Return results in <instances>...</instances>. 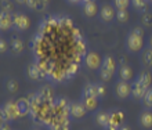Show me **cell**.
<instances>
[{"label": "cell", "mask_w": 152, "mask_h": 130, "mask_svg": "<svg viewBox=\"0 0 152 130\" xmlns=\"http://www.w3.org/2000/svg\"><path fill=\"white\" fill-rule=\"evenodd\" d=\"M119 130H132V129H130L129 126H123V125H122V126L119 127Z\"/></svg>", "instance_id": "f35d334b"}, {"label": "cell", "mask_w": 152, "mask_h": 130, "mask_svg": "<svg viewBox=\"0 0 152 130\" xmlns=\"http://www.w3.org/2000/svg\"><path fill=\"white\" fill-rule=\"evenodd\" d=\"M130 0H113V7L116 10H127Z\"/></svg>", "instance_id": "f1b7e54d"}, {"label": "cell", "mask_w": 152, "mask_h": 130, "mask_svg": "<svg viewBox=\"0 0 152 130\" xmlns=\"http://www.w3.org/2000/svg\"><path fill=\"white\" fill-rule=\"evenodd\" d=\"M132 35H136V36H140V37H144V29L140 28V26H134V28L130 31Z\"/></svg>", "instance_id": "d6a6232c"}, {"label": "cell", "mask_w": 152, "mask_h": 130, "mask_svg": "<svg viewBox=\"0 0 152 130\" xmlns=\"http://www.w3.org/2000/svg\"><path fill=\"white\" fill-rule=\"evenodd\" d=\"M51 130H69V122L64 123V125H60V126L54 127V129H51Z\"/></svg>", "instance_id": "e575fe53"}, {"label": "cell", "mask_w": 152, "mask_h": 130, "mask_svg": "<svg viewBox=\"0 0 152 130\" xmlns=\"http://www.w3.org/2000/svg\"><path fill=\"white\" fill-rule=\"evenodd\" d=\"M137 80H140L141 83H142L144 86H147V87H151L152 76H151V73H149L148 71H142V72H140V75L137 76Z\"/></svg>", "instance_id": "cb8c5ba5"}, {"label": "cell", "mask_w": 152, "mask_h": 130, "mask_svg": "<svg viewBox=\"0 0 152 130\" xmlns=\"http://www.w3.org/2000/svg\"><path fill=\"white\" fill-rule=\"evenodd\" d=\"M15 3H18V4H21V6H24V4H26V0H14Z\"/></svg>", "instance_id": "74e56055"}, {"label": "cell", "mask_w": 152, "mask_h": 130, "mask_svg": "<svg viewBox=\"0 0 152 130\" xmlns=\"http://www.w3.org/2000/svg\"><path fill=\"white\" fill-rule=\"evenodd\" d=\"M142 104H144L147 108H152V87H149L148 90H147V93H145V96L142 97Z\"/></svg>", "instance_id": "83f0119b"}, {"label": "cell", "mask_w": 152, "mask_h": 130, "mask_svg": "<svg viewBox=\"0 0 152 130\" xmlns=\"http://www.w3.org/2000/svg\"><path fill=\"white\" fill-rule=\"evenodd\" d=\"M87 114V111L86 108L83 107L82 102H71L69 104V116L72 119H76V121H79V119L84 118V115Z\"/></svg>", "instance_id": "52a82bcc"}, {"label": "cell", "mask_w": 152, "mask_h": 130, "mask_svg": "<svg viewBox=\"0 0 152 130\" xmlns=\"http://www.w3.org/2000/svg\"><path fill=\"white\" fill-rule=\"evenodd\" d=\"M6 87H7V90L10 93H17L20 85H18V82H17L15 79H8V80L6 82Z\"/></svg>", "instance_id": "4316f807"}, {"label": "cell", "mask_w": 152, "mask_h": 130, "mask_svg": "<svg viewBox=\"0 0 152 130\" xmlns=\"http://www.w3.org/2000/svg\"><path fill=\"white\" fill-rule=\"evenodd\" d=\"M147 1H148V3H149V1H151V3H152V0H147Z\"/></svg>", "instance_id": "b9f144b4"}, {"label": "cell", "mask_w": 152, "mask_h": 130, "mask_svg": "<svg viewBox=\"0 0 152 130\" xmlns=\"http://www.w3.org/2000/svg\"><path fill=\"white\" fill-rule=\"evenodd\" d=\"M101 64H102V58H101L100 54L96 53V51H87V54L84 56V65H86L88 69H91V71L100 69Z\"/></svg>", "instance_id": "5b68a950"}, {"label": "cell", "mask_w": 152, "mask_h": 130, "mask_svg": "<svg viewBox=\"0 0 152 130\" xmlns=\"http://www.w3.org/2000/svg\"><path fill=\"white\" fill-rule=\"evenodd\" d=\"M138 123L144 129H152V111L144 110L138 116Z\"/></svg>", "instance_id": "2e32d148"}, {"label": "cell", "mask_w": 152, "mask_h": 130, "mask_svg": "<svg viewBox=\"0 0 152 130\" xmlns=\"http://www.w3.org/2000/svg\"><path fill=\"white\" fill-rule=\"evenodd\" d=\"M35 130H37V129H35Z\"/></svg>", "instance_id": "ee69618b"}, {"label": "cell", "mask_w": 152, "mask_h": 130, "mask_svg": "<svg viewBox=\"0 0 152 130\" xmlns=\"http://www.w3.org/2000/svg\"><path fill=\"white\" fill-rule=\"evenodd\" d=\"M115 18H116L118 22L124 24V22H127V20H129V11L127 10H116Z\"/></svg>", "instance_id": "484cf974"}, {"label": "cell", "mask_w": 152, "mask_h": 130, "mask_svg": "<svg viewBox=\"0 0 152 130\" xmlns=\"http://www.w3.org/2000/svg\"><path fill=\"white\" fill-rule=\"evenodd\" d=\"M142 47H144V37L129 33L126 37V50L130 53H138L140 50H142Z\"/></svg>", "instance_id": "277c9868"}, {"label": "cell", "mask_w": 152, "mask_h": 130, "mask_svg": "<svg viewBox=\"0 0 152 130\" xmlns=\"http://www.w3.org/2000/svg\"><path fill=\"white\" fill-rule=\"evenodd\" d=\"M130 4L133 6V8L136 11L141 12V14H145L147 12V6H148V1L147 0H130Z\"/></svg>", "instance_id": "7402d4cb"}, {"label": "cell", "mask_w": 152, "mask_h": 130, "mask_svg": "<svg viewBox=\"0 0 152 130\" xmlns=\"http://www.w3.org/2000/svg\"><path fill=\"white\" fill-rule=\"evenodd\" d=\"M149 47H151V49H152V36L149 37Z\"/></svg>", "instance_id": "60d3db41"}, {"label": "cell", "mask_w": 152, "mask_h": 130, "mask_svg": "<svg viewBox=\"0 0 152 130\" xmlns=\"http://www.w3.org/2000/svg\"><path fill=\"white\" fill-rule=\"evenodd\" d=\"M7 49H10V45L7 43V40H4L0 37V54H4L7 51Z\"/></svg>", "instance_id": "1f68e13d"}, {"label": "cell", "mask_w": 152, "mask_h": 130, "mask_svg": "<svg viewBox=\"0 0 152 130\" xmlns=\"http://www.w3.org/2000/svg\"><path fill=\"white\" fill-rule=\"evenodd\" d=\"M80 102L83 104V107L86 108L87 112H93L98 108V98L93 97V96H82Z\"/></svg>", "instance_id": "9a60e30c"}, {"label": "cell", "mask_w": 152, "mask_h": 130, "mask_svg": "<svg viewBox=\"0 0 152 130\" xmlns=\"http://www.w3.org/2000/svg\"><path fill=\"white\" fill-rule=\"evenodd\" d=\"M26 6L35 11H44L48 6V0H26Z\"/></svg>", "instance_id": "ffe728a7"}, {"label": "cell", "mask_w": 152, "mask_h": 130, "mask_svg": "<svg viewBox=\"0 0 152 130\" xmlns=\"http://www.w3.org/2000/svg\"><path fill=\"white\" fill-rule=\"evenodd\" d=\"M1 110H3V118L4 122L11 123L14 122L15 119L20 118V112H18V108H17V101H12V100H8L1 105Z\"/></svg>", "instance_id": "7a4b0ae2"}, {"label": "cell", "mask_w": 152, "mask_h": 130, "mask_svg": "<svg viewBox=\"0 0 152 130\" xmlns=\"http://www.w3.org/2000/svg\"><path fill=\"white\" fill-rule=\"evenodd\" d=\"M82 96H93V97L98 98V94H97V83H87V85L83 87Z\"/></svg>", "instance_id": "603a6c76"}, {"label": "cell", "mask_w": 152, "mask_h": 130, "mask_svg": "<svg viewBox=\"0 0 152 130\" xmlns=\"http://www.w3.org/2000/svg\"><path fill=\"white\" fill-rule=\"evenodd\" d=\"M115 15H116V11H115V7L113 6H109V4H105L102 6L100 10V18L102 22H112L115 20Z\"/></svg>", "instance_id": "9c48e42d"}, {"label": "cell", "mask_w": 152, "mask_h": 130, "mask_svg": "<svg viewBox=\"0 0 152 130\" xmlns=\"http://www.w3.org/2000/svg\"><path fill=\"white\" fill-rule=\"evenodd\" d=\"M0 10L7 11V12H12V10H14V4H12L11 0H3V1H0Z\"/></svg>", "instance_id": "f546056e"}, {"label": "cell", "mask_w": 152, "mask_h": 130, "mask_svg": "<svg viewBox=\"0 0 152 130\" xmlns=\"http://www.w3.org/2000/svg\"><path fill=\"white\" fill-rule=\"evenodd\" d=\"M108 115H109V125L108 126L119 129L124 121V114L120 110H112L108 112Z\"/></svg>", "instance_id": "ba28073f"}, {"label": "cell", "mask_w": 152, "mask_h": 130, "mask_svg": "<svg viewBox=\"0 0 152 130\" xmlns=\"http://www.w3.org/2000/svg\"><path fill=\"white\" fill-rule=\"evenodd\" d=\"M141 60H142V64H144L145 66H148V68L152 66V49L151 47H148V49H145L144 51H142Z\"/></svg>", "instance_id": "d4e9b609"}, {"label": "cell", "mask_w": 152, "mask_h": 130, "mask_svg": "<svg viewBox=\"0 0 152 130\" xmlns=\"http://www.w3.org/2000/svg\"><path fill=\"white\" fill-rule=\"evenodd\" d=\"M0 130H12V129H11V126H10L8 122H3L1 126H0Z\"/></svg>", "instance_id": "d590c367"}, {"label": "cell", "mask_w": 152, "mask_h": 130, "mask_svg": "<svg viewBox=\"0 0 152 130\" xmlns=\"http://www.w3.org/2000/svg\"><path fill=\"white\" fill-rule=\"evenodd\" d=\"M14 28L12 25V14L0 10V31H10Z\"/></svg>", "instance_id": "7c38bea8"}, {"label": "cell", "mask_w": 152, "mask_h": 130, "mask_svg": "<svg viewBox=\"0 0 152 130\" xmlns=\"http://www.w3.org/2000/svg\"><path fill=\"white\" fill-rule=\"evenodd\" d=\"M116 71V61L112 56H105L102 58V64L100 68V76L104 82H109L112 79L113 73Z\"/></svg>", "instance_id": "6da1fadb"}, {"label": "cell", "mask_w": 152, "mask_h": 130, "mask_svg": "<svg viewBox=\"0 0 152 130\" xmlns=\"http://www.w3.org/2000/svg\"><path fill=\"white\" fill-rule=\"evenodd\" d=\"M118 73H119V79L123 82H129L130 79H133V75H134L132 66H129L127 64H120Z\"/></svg>", "instance_id": "e0dca14e"}, {"label": "cell", "mask_w": 152, "mask_h": 130, "mask_svg": "<svg viewBox=\"0 0 152 130\" xmlns=\"http://www.w3.org/2000/svg\"><path fill=\"white\" fill-rule=\"evenodd\" d=\"M12 25H14L15 31L24 32L31 26V21H29L28 15L24 12H14L12 14Z\"/></svg>", "instance_id": "3957f363"}, {"label": "cell", "mask_w": 152, "mask_h": 130, "mask_svg": "<svg viewBox=\"0 0 152 130\" xmlns=\"http://www.w3.org/2000/svg\"><path fill=\"white\" fill-rule=\"evenodd\" d=\"M69 3H80V0H66Z\"/></svg>", "instance_id": "ab89813d"}, {"label": "cell", "mask_w": 152, "mask_h": 130, "mask_svg": "<svg viewBox=\"0 0 152 130\" xmlns=\"http://www.w3.org/2000/svg\"><path fill=\"white\" fill-rule=\"evenodd\" d=\"M82 12H83V15L87 17V18L96 17L97 12H98V6H97L96 0H91V1H88V3L82 4Z\"/></svg>", "instance_id": "4fadbf2b"}, {"label": "cell", "mask_w": 152, "mask_h": 130, "mask_svg": "<svg viewBox=\"0 0 152 130\" xmlns=\"http://www.w3.org/2000/svg\"><path fill=\"white\" fill-rule=\"evenodd\" d=\"M96 122L97 125L102 129H107L109 125V115L108 112H104V111H100L98 114L96 115Z\"/></svg>", "instance_id": "44dd1931"}, {"label": "cell", "mask_w": 152, "mask_h": 130, "mask_svg": "<svg viewBox=\"0 0 152 130\" xmlns=\"http://www.w3.org/2000/svg\"><path fill=\"white\" fill-rule=\"evenodd\" d=\"M40 100L46 104H53L54 102V91H53L51 86H42L36 91Z\"/></svg>", "instance_id": "30bf717a"}, {"label": "cell", "mask_w": 152, "mask_h": 130, "mask_svg": "<svg viewBox=\"0 0 152 130\" xmlns=\"http://www.w3.org/2000/svg\"><path fill=\"white\" fill-rule=\"evenodd\" d=\"M4 122V118H3V110H1V107H0V126H1V123Z\"/></svg>", "instance_id": "8d00e7d4"}, {"label": "cell", "mask_w": 152, "mask_h": 130, "mask_svg": "<svg viewBox=\"0 0 152 130\" xmlns=\"http://www.w3.org/2000/svg\"><path fill=\"white\" fill-rule=\"evenodd\" d=\"M148 89L149 87L144 86L140 80H137L136 79V80L132 83V97L136 98V100H142V97L145 96V93H147V90Z\"/></svg>", "instance_id": "8fae6325"}, {"label": "cell", "mask_w": 152, "mask_h": 130, "mask_svg": "<svg viewBox=\"0 0 152 130\" xmlns=\"http://www.w3.org/2000/svg\"><path fill=\"white\" fill-rule=\"evenodd\" d=\"M115 94L119 100H126L129 96H132V85L129 82L119 80L115 83Z\"/></svg>", "instance_id": "8992f818"}, {"label": "cell", "mask_w": 152, "mask_h": 130, "mask_svg": "<svg viewBox=\"0 0 152 130\" xmlns=\"http://www.w3.org/2000/svg\"><path fill=\"white\" fill-rule=\"evenodd\" d=\"M0 1H3V0H0Z\"/></svg>", "instance_id": "7bdbcfd3"}, {"label": "cell", "mask_w": 152, "mask_h": 130, "mask_svg": "<svg viewBox=\"0 0 152 130\" xmlns=\"http://www.w3.org/2000/svg\"><path fill=\"white\" fill-rule=\"evenodd\" d=\"M17 108H18V112H20V118H25V116L31 115V102L28 101L26 97L17 100Z\"/></svg>", "instance_id": "5bb4252c"}, {"label": "cell", "mask_w": 152, "mask_h": 130, "mask_svg": "<svg viewBox=\"0 0 152 130\" xmlns=\"http://www.w3.org/2000/svg\"><path fill=\"white\" fill-rule=\"evenodd\" d=\"M141 21H142V24H144L145 26H152V14L151 12H145V14H142Z\"/></svg>", "instance_id": "4dcf8cb0"}, {"label": "cell", "mask_w": 152, "mask_h": 130, "mask_svg": "<svg viewBox=\"0 0 152 130\" xmlns=\"http://www.w3.org/2000/svg\"><path fill=\"white\" fill-rule=\"evenodd\" d=\"M26 75H28L31 80H42V79H44V76L36 66V64H29L26 66Z\"/></svg>", "instance_id": "d6986e66"}, {"label": "cell", "mask_w": 152, "mask_h": 130, "mask_svg": "<svg viewBox=\"0 0 152 130\" xmlns=\"http://www.w3.org/2000/svg\"><path fill=\"white\" fill-rule=\"evenodd\" d=\"M10 50L14 56H18L25 50V45L22 39H18V37H11L10 40Z\"/></svg>", "instance_id": "ac0fdd59"}, {"label": "cell", "mask_w": 152, "mask_h": 130, "mask_svg": "<svg viewBox=\"0 0 152 130\" xmlns=\"http://www.w3.org/2000/svg\"><path fill=\"white\" fill-rule=\"evenodd\" d=\"M97 94H98V100L105 96V86L102 83H97Z\"/></svg>", "instance_id": "836d02e7"}]
</instances>
